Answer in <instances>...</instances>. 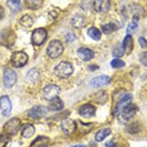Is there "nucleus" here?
<instances>
[{
    "instance_id": "obj_1",
    "label": "nucleus",
    "mask_w": 147,
    "mask_h": 147,
    "mask_svg": "<svg viewBox=\"0 0 147 147\" xmlns=\"http://www.w3.org/2000/svg\"><path fill=\"white\" fill-rule=\"evenodd\" d=\"M72 72H74V67L71 63L67 62V61L60 62L59 65L56 66V69H55V74H56L59 78H62V79L70 78V76L72 75Z\"/></svg>"
},
{
    "instance_id": "obj_2",
    "label": "nucleus",
    "mask_w": 147,
    "mask_h": 147,
    "mask_svg": "<svg viewBox=\"0 0 147 147\" xmlns=\"http://www.w3.org/2000/svg\"><path fill=\"white\" fill-rule=\"evenodd\" d=\"M62 52H63V46L60 41H57V39L52 41L47 47V55L51 59H57V57H60L61 55H62Z\"/></svg>"
},
{
    "instance_id": "obj_3",
    "label": "nucleus",
    "mask_w": 147,
    "mask_h": 147,
    "mask_svg": "<svg viewBox=\"0 0 147 147\" xmlns=\"http://www.w3.org/2000/svg\"><path fill=\"white\" fill-rule=\"evenodd\" d=\"M136 112H137V107L134 105V104L132 103H129V104H127L125 107H123L121 110H119V121L121 122H127L128 119H131L133 117L134 114H136Z\"/></svg>"
},
{
    "instance_id": "obj_4",
    "label": "nucleus",
    "mask_w": 147,
    "mask_h": 147,
    "mask_svg": "<svg viewBox=\"0 0 147 147\" xmlns=\"http://www.w3.org/2000/svg\"><path fill=\"white\" fill-rule=\"evenodd\" d=\"M42 94H43V98L46 100H53L60 94V88L55 84H48L43 88Z\"/></svg>"
},
{
    "instance_id": "obj_5",
    "label": "nucleus",
    "mask_w": 147,
    "mask_h": 147,
    "mask_svg": "<svg viewBox=\"0 0 147 147\" xmlns=\"http://www.w3.org/2000/svg\"><path fill=\"white\" fill-rule=\"evenodd\" d=\"M27 62H28V55L26 52L18 51V52H14L13 56H11V63L15 67H23Z\"/></svg>"
},
{
    "instance_id": "obj_6",
    "label": "nucleus",
    "mask_w": 147,
    "mask_h": 147,
    "mask_svg": "<svg viewBox=\"0 0 147 147\" xmlns=\"http://www.w3.org/2000/svg\"><path fill=\"white\" fill-rule=\"evenodd\" d=\"M47 38V30L43 28H37L32 33V43L34 46H41Z\"/></svg>"
},
{
    "instance_id": "obj_7",
    "label": "nucleus",
    "mask_w": 147,
    "mask_h": 147,
    "mask_svg": "<svg viewBox=\"0 0 147 147\" xmlns=\"http://www.w3.org/2000/svg\"><path fill=\"white\" fill-rule=\"evenodd\" d=\"M20 128V121L18 118H13L10 121L7 122V124L4 125V131L8 134H15L18 132V129Z\"/></svg>"
},
{
    "instance_id": "obj_8",
    "label": "nucleus",
    "mask_w": 147,
    "mask_h": 147,
    "mask_svg": "<svg viewBox=\"0 0 147 147\" xmlns=\"http://www.w3.org/2000/svg\"><path fill=\"white\" fill-rule=\"evenodd\" d=\"M0 45H5V46H8V47H10L11 45H14L13 32H10L9 29L1 30V32H0Z\"/></svg>"
},
{
    "instance_id": "obj_9",
    "label": "nucleus",
    "mask_w": 147,
    "mask_h": 147,
    "mask_svg": "<svg viewBox=\"0 0 147 147\" xmlns=\"http://www.w3.org/2000/svg\"><path fill=\"white\" fill-rule=\"evenodd\" d=\"M17 81V74L11 69L4 70V85L5 88H11Z\"/></svg>"
},
{
    "instance_id": "obj_10",
    "label": "nucleus",
    "mask_w": 147,
    "mask_h": 147,
    "mask_svg": "<svg viewBox=\"0 0 147 147\" xmlns=\"http://www.w3.org/2000/svg\"><path fill=\"white\" fill-rule=\"evenodd\" d=\"M47 112V109L42 105H36L33 108H30L28 110V117L32 118V119H39L41 117H43Z\"/></svg>"
},
{
    "instance_id": "obj_11",
    "label": "nucleus",
    "mask_w": 147,
    "mask_h": 147,
    "mask_svg": "<svg viewBox=\"0 0 147 147\" xmlns=\"http://www.w3.org/2000/svg\"><path fill=\"white\" fill-rule=\"evenodd\" d=\"M0 109H1L3 115H5V117L10 114V112H11V102H10V99H9V96L4 95V96L0 98Z\"/></svg>"
},
{
    "instance_id": "obj_12",
    "label": "nucleus",
    "mask_w": 147,
    "mask_h": 147,
    "mask_svg": "<svg viewBox=\"0 0 147 147\" xmlns=\"http://www.w3.org/2000/svg\"><path fill=\"white\" fill-rule=\"evenodd\" d=\"M61 128L66 134H72L76 131V122L72 119H65L61 123Z\"/></svg>"
},
{
    "instance_id": "obj_13",
    "label": "nucleus",
    "mask_w": 147,
    "mask_h": 147,
    "mask_svg": "<svg viewBox=\"0 0 147 147\" xmlns=\"http://www.w3.org/2000/svg\"><path fill=\"white\" fill-rule=\"evenodd\" d=\"M110 8L109 0H94V9L98 13H107Z\"/></svg>"
},
{
    "instance_id": "obj_14",
    "label": "nucleus",
    "mask_w": 147,
    "mask_h": 147,
    "mask_svg": "<svg viewBox=\"0 0 147 147\" xmlns=\"http://www.w3.org/2000/svg\"><path fill=\"white\" fill-rule=\"evenodd\" d=\"M79 114L82 115V117H93L94 114H95V108H94V105H91V104H84L82 107L79 108Z\"/></svg>"
},
{
    "instance_id": "obj_15",
    "label": "nucleus",
    "mask_w": 147,
    "mask_h": 147,
    "mask_svg": "<svg viewBox=\"0 0 147 147\" xmlns=\"http://www.w3.org/2000/svg\"><path fill=\"white\" fill-rule=\"evenodd\" d=\"M85 22H86V20H85V17L84 15H81V14H75L71 18V20H70L71 26L75 27V28H82V27L86 24Z\"/></svg>"
},
{
    "instance_id": "obj_16",
    "label": "nucleus",
    "mask_w": 147,
    "mask_h": 147,
    "mask_svg": "<svg viewBox=\"0 0 147 147\" xmlns=\"http://www.w3.org/2000/svg\"><path fill=\"white\" fill-rule=\"evenodd\" d=\"M78 55H79V57H80L81 60H84V61H89V60H91L94 57V52L91 51L90 48H86V47L79 48Z\"/></svg>"
},
{
    "instance_id": "obj_17",
    "label": "nucleus",
    "mask_w": 147,
    "mask_h": 147,
    "mask_svg": "<svg viewBox=\"0 0 147 147\" xmlns=\"http://www.w3.org/2000/svg\"><path fill=\"white\" fill-rule=\"evenodd\" d=\"M110 79L108 76H98V78L93 79V80L90 81V85L93 88H100V86H104V85L109 84Z\"/></svg>"
},
{
    "instance_id": "obj_18",
    "label": "nucleus",
    "mask_w": 147,
    "mask_h": 147,
    "mask_svg": "<svg viewBox=\"0 0 147 147\" xmlns=\"http://www.w3.org/2000/svg\"><path fill=\"white\" fill-rule=\"evenodd\" d=\"M131 100H132V95H131V94H124V95L119 99L117 107H115V113H118L119 110L123 108V107H125L127 104H129Z\"/></svg>"
},
{
    "instance_id": "obj_19",
    "label": "nucleus",
    "mask_w": 147,
    "mask_h": 147,
    "mask_svg": "<svg viewBox=\"0 0 147 147\" xmlns=\"http://www.w3.org/2000/svg\"><path fill=\"white\" fill-rule=\"evenodd\" d=\"M122 47H123V50H124L125 53H131V52H132V50H133V41H132V37H131V34L125 36Z\"/></svg>"
},
{
    "instance_id": "obj_20",
    "label": "nucleus",
    "mask_w": 147,
    "mask_h": 147,
    "mask_svg": "<svg viewBox=\"0 0 147 147\" xmlns=\"http://www.w3.org/2000/svg\"><path fill=\"white\" fill-rule=\"evenodd\" d=\"M48 143H50V138H48V137L39 136V137H37L36 141L32 143V147H46V146H48Z\"/></svg>"
},
{
    "instance_id": "obj_21",
    "label": "nucleus",
    "mask_w": 147,
    "mask_h": 147,
    "mask_svg": "<svg viewBox=\"0 0 147 147\" xmlns=\"http://www.w3.org/2000/svg\"><path fill=\"white\" fill-rule=\"evenodd\" d=\"M110 134V128H102L100 131H98L96 134H95V141L96 142H100L103 141L105 137H108Z\"/></svg>"
},
{
    "instance_id": "obj_22",
    "label": "nucleus",
    "mask_w": 147,
    "mask_h": 147,
    "mask_svg": "<svg viewBox=\"0 0 147 147\" xmlns=\"http://www.w3.org/2000/svg\"><path fill=\"white\" fill-rule=\"evenodd\" d=\"M33 134H34V127L32 124H24L22 128V136L28 138V137L33 136Z\"/></svg>"
},
{
    "instance_id": "obj_23",
    "label": "nucleus",
    "mask_w": 147,
    "mask_h": 147,
    "mask_svg": "<svg viewBox=\"0 0 147 147\" xmlns=\"http://www.w3.org/2000/svg\"><path fill=\"white\" fill-rule=\"evenodd\" d=\"M88 34L90 38L95 39V41H99V39L102 38V33H100V30L95 28V27H90V28L88 29Z\"/></svg>"
},
{
    "instance_id": "obj_24",
    "label": "nucleus",
    "mask_w": 147,
    "mask_h": 147,
    "mask_svg": "<svg viewBox=\"0 0 147 147\" xmlns=\"http://www.w3.org/2000/svg\"><path fill=\"white\" fill-rule=\"evenodd\" d=\"M42 4H43V0H26L27 8L33 9V10H36V9H39V8L42 7Z\"/></svg>"
},
{
    "instance_id": "obj_25",
    "label": "nucleus",
    "mask_w": 147,
    "mask_h": 147,
    "mask_svg": "<svg viewBox=\"0 0 147 147\" xmlns=\"http://www.w3.org/2000/svg\"><path fill=\"white\" fill-rule=\"evenodd\" d=\"M62 108H63V102L60 98H55L53 100H51V104H50L51 110H61Z\"/></svg>"
},
{
    "instance_id": "obj_26",
    "label": "nucleus",
    "mask_w": 147,
    "mask_h": 147,
    "mask_svg": "<svg viewBox=\"0 0 147 147\" xmlns=\"http://www.w3.org/2000/svg\"><path fill=\"white\" fill-rule=\"evenodd\" d=\"M8 7L10 8V10L13 11V13H17V11L20 10V3L19 0H8Z\"/></svg>"
},
{
    "instance_id": "obj_27",
    "label": "nucleus",
    "mask_w": 147,
    "mask_h": 147,
    "mask_svg": "<svg viewBox=\"0 0 147 147\" xmlns=\"http://www.w3.org/2000/svg\"><path fill=\"white\" fill-rule=\"evenodd\" d=\"M38 78H39V74L37 70L34 69H32V70H29L28 71V75H27V80H28L29 82H36L37 80H38Z\"/></svg>"
},
{
    "instance_id": "obj_28",
    "label": "nucleus",
    "mask_w": 147,
    "mask_h": 147,
    "mask_svg": "<svg viewBox=\"0 0 147 147\" xmlns=\"http://www.w3.org/2000/svg\"><path fill=\"white\" fill-rule=\"evenodd\" d=\"M117 29V26H115L114 23H107V24H103L102 26V30L103 33H105V34H108V33H112L113 30Z\"/></svg>"
},
{
    "instance_id": "obj_29",
    "label": "nucleus",
    "mask_w": 147,
    "mask_h": 147,
    "mask_svg": "<svg viewBox=\"0 0 147 147\" xmlns=\"http://www.w3.org/2000/svg\"><path fill=\"white\" fill-rule=\"evenodd\" d=\"M20 24H22V26H24V27H27V28H28V27H30L33 24V18L30 17V15H23L22 18H20Z\"/></svg>"
},
{
    "instance_id": "obj_30",
    "label": "nucleus",
    "mask_w": 147,
    "mask_h": 147,
    "mask_svg": "<svg viewBox=\"0 0 147 147\" xmlns=\"http://www.w3.org/2000/svg\"><path fill=\"white\" fill-rule=\"evenodd\" d=\"M127 131L129 133H138L141 131V124L140 123H132L127 127Z\"/></svg>"
},
{
    "instance_id": "obj_31",
    "label": "nucleus",
    "mask_w": 147,
    "mask_h": 147,
    "mask_svg": "<svg viewBox=\"0 0 147 147\" xmlns=\"http://www.w3.org/2000/svg\"><path fill=\"white\" fill-rule=\"evenodd\" d=\"M124 53H125V52H124V50H123V47H122V46H115L114 50H113V56L117 57V59H119L121 56H123Z\"/></svg>"
},
{
    "instance_id": "obj_32",
    "label": "nucleus",
    "mask_w": 147,
    "mask_h": 147,
    "mask_svg": "<svg viewBox=\"0 0 147 147\" xmlns=\"http://www.w3.org/2000/svg\"><path fill=\"white\" fill-rule=\"evenodd\" d=\"M9 141H10V136L9 134H1L0 136V147H5Z\"/></svg>"
},
{
    "instance_id": "obj_33",
    "label": "nucleus",
    "mask_w": 147,
    "mask_h": 147,
    "mask_svg": "<svg viewBox=\"0 0 147 147\" xmlns=\"http://www.w3.org/2000/svg\"><path fill=\"white\" fill-rule=\"evenodd\" d=\"M110 65H112V67H114V69H121V67H123L125 63L122 60H119V59H114L112 61V63H110Z\"/></svg>"
},
{
    "instance_id": "obj_34",
    "label": "nucleus",
    "mask_w": 147,
    "mask_h": 147,
    "mask_svg": "<svg viewBox=\"0 0 147 147\" xmlns=\"http://www.w3.org/2000/svg\"><path fill=\"white\" fill-rule=\"evenodd\" d=\"M137 29V19H134L132 23H129V26H128V28H127V33L129 34V33H132L133 30H136Z\"/></svg>"
},
{
    "instance_id": "obj_35",
    "label": "nucleus",
    "mask_w": 147,
    "mask_h": 147,
    "mask_svg": "<svg viewBox=\"0 0 147 147\" xmlns=\"http://www.w3.org/2000/svg\"><path fill=\"white\" fill-rule=\"evenodd\" d=\"M140 61H141V63H142L143 66L147 67V51L143 52V53L140 56Z\"/></svg>"
},
{
    "instance_id": "obj_36",
    "label": "nucleus",
    "mask_w": 147,
    "mask_h": 147,
    "mask_svg": "<svg viewBox=\"0 0 147 147\" xmlns=\"http://www.w3.org/2000/svg\"><path fill=\"white\" fill-rule=\"evenodd\" d=\"M65 38H66V42H69L70 43V42H72L74 39H75V36H74V33H71V32H67Z\"/></svg>"
},
{
    "instance_id": "obj_37",
    "label": "nucleus",
    "mask_w": 147,
    "mask_h": 147,
    "mask_svg": "<svg viewBox=\"0 0 147 147\" xmlns=\"http://www.w3.org/2000/svg\"><path fill=\"white\" fill-rule=\"evenodd\" d=\"M138 42H140V46L142 48H147V41L143 37H140V39H138Z\"/></svg>"
},
{
    "instance_id": "obj_38",
    "label": "nucleus",
    "mask_w": 147,
    "mask_h": 147,
    "mask_svg": "<svg viewBox=\"0 0 147 147\" xmlns=\"http://www.w3.org/2000/svg\"><path fill=\"white\" fill-rule=\"evenodd\" d=\"M57 15H59V9H55V10H51L50 11V18H56Z\"/></svg>"
},
{
    "instance_id": "obj_39",
    "label": "nucleus",
    "mask_w": 147,
    "mask_h": 147,
    "mask_svg": "<svg viewBox=\"0 0 147 147\" xmlns=\"http://www.w3.org/2000/svg\"><path fill=\"white\" fill-rule=\"evenodd\" d=\"M107 147H117V145H115L114 141H110V142L107 143Z\"/></svg>"
},
{
    "instance_id": "obj_40",
    "label": "nucleus",
    "mask_w": 147,
    "mask_h": 147,
    "mask_svg": "<svg viewBox=\"0 0 147 147\" xmlns=\"http://www.w3.org/2000/svg\"><path fill=\"white\" fill-rule=\"evenodd\" d=\"M4 18V9H3V7H0V20Z\"/></svg>"
},
{
    "instance_id": "obj_41",
    "label": "nucleus",
    "mask_w": 147,
    "mask_h": 147,
    "mask_svg": "<svg viewBox=\"0 0 147 147\" xmlns=\"http://www.w3.org/2000/svg\"><path fill=\"white\" fill-rule=\"evenodd\" d=\"M89 69H90V70H96L98 66H89Z\"/></svg>"
},
{
    "instance_id": "obj_42",
    "label": "nucleus",
    "mask_w": 147,
    "mask_h": 147,
    "mask_svg": "<svg viewBox=\"0 0 147 147\" xmlns=\"http://www.w3.org/2000/svg\"><path fill=\"white\" fill-rule=\"evenodd\" d=\"M72 147H85V146H82V145H78V146H72Z\"/></svg>"
}]
</instances>
